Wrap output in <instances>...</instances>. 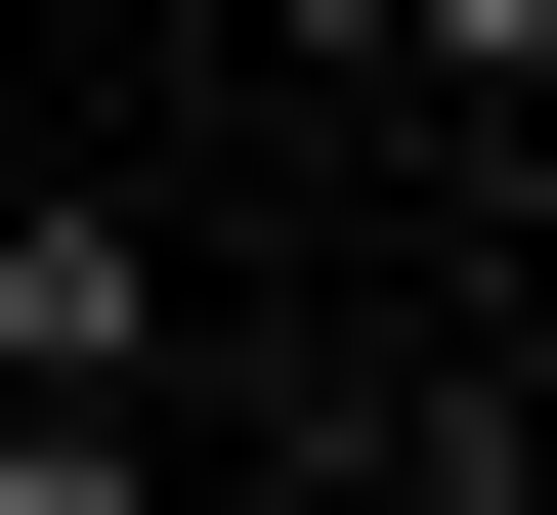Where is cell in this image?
I'll list each match as a JSON object with an SVG mask.
<instances>
[{
    "label": "cell",
    "mask_w": 557,
    "mask_h": 515,
    "mask_svg": "<svg viewBox=\"0 0 557 515\" xmlns=\"http://www.w3.org/2000/svg\"><path fill=\"white\" fill-rule=\"evenodd\" d=\"M300 515H515V430H344V473H300Z\"/></svg>",
    "instance_id": "obj_3"
},
{
    "label": "cell",
    "mask_w": 557,
    "mask_h": 515,
    "mask_svg": "<svg viewBox=\"0 0 557 515\" xmlns=\"http://www.w3.org/2000/svg\"><path fill=\"white\" fill-rule=\"evenodd\" d=\"M0 515H172V473H129V430H0Z\"/></svg>",
    "instance_id": "obj_4"
},
{
    "label": "cell",
    "mask_w": 557,
    "mask_h": 515,
    "mask_svg": "<svg viewBox=\"0 0 557 515\" xmlns=\"http://www.w3.org/2000/svg\"><path fill=\"white\" fill-rule=\"evenodd\" d=\"M172 387V216L129 172H0V430H129Z\"/></svg>",
    "instance_id": "obj_1"
},
{
    "label": "cell",
    "mask_w": 557,
    "mask_h": 515,
    "mask_svg": "<svg viewBox=\"0 0 557 515\" xmlns=\"http://www.w3.org/2000/svg\"><path fill=\"white\" fill-rule=\"evenodd\" d=\"M258 44H386V86H557V0H258Z\"/></svg>",
    "instance_id": "obj_2"
}]
</instances>
